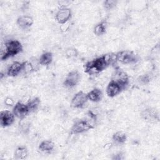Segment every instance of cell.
<instances>
[{"instance_id": "obj_18", "label": "cell", "mask_w": 160, "mask_h": 160, "mask_svg": "<svg viewBox=\"0 0 160 160\" xmlns=\"http://www.w3.org/2000/svg\"><path fill=\"white\" fill-rule=\"evenodd\" d=\"M28 155V149L24 146H20L16 148L14 154V156L16 159H25L27 158Z\"/></svg>"}, {"instance_id": "obj_4", "label": "cell", "mask_w": 160, "mask_h": 160, "mask_svg": "<svg viewBox=\"0 0 160 160\" xmlns=\"http://www.w3.org/2000/svg\"><path fill=\"white\" fill-rule=\"evenodd\" d=\"M94 128L92 122L88 119H79L75 121L71 129V134H78L86 132Z\"/></svg>"}, {"instance_id": "obj_16", "label": "cell", "mask_w": 160, "mask_h": 160, "mask_svg": "<svg viewBox=\"0 0 160 160\" xmlns=\"http://www.w3.org/2000/svg\"><path fill=\"white\" fill-rule=\"evenodd\" d=\"M55 144L51 140H44L40 142L39 144V149L45 153H50L54 149Z\"/></svg>"}, {"instance_id": "obj_12", "label": "cell", "mask_w": 160, "mask_h": 160, "mask_svg": "<svg viewBox=\"0 0 160 160\" xmlns=\"http://www.w3.org/2000/svg\"><path fill=\"white\" fill-rule=\"evenodd\" d=\"M141 118L146 121L153 122L159 120L158 113L156 109L152 108H147L143 110L141 113Z\"/></svg>"}, {"instance_id": "obj_10", "label": "cell", "mask_w": 160, "mask_h": 160, "mask_svg": "<svg viewBox=\"0 0 160 160\" xmlns=\"http://www.w3.org/2000/svg\"><path fill=\"white\" fill-rule=\"evenodd\" d=\"M15 120V116L12 112L8 110L1 111L0 113V123L2 127H8L13 124Z\"/></svg>"}, {"instance_id": "obj_21", "label": "cell", "mask_w": 160, "mask_h": 160, "mask_svg": "<svg viewBox=\"0 0 160 160\" xmlns=\"http://www.w3.org/2000/svg\"><path fill=\"white\" fill-rule=\"evenodd\" d=\"M40 103H41L40 99L38 97H36V98H34L30 99L26 103V104L28 107L29 112H32L38 109V108L40 105Z\"/></svg>"}, {"instance_id": "obj_8", "label": "cell", "mask_w": 160, "mask_h": 160, "mask_svg": "<svg viewBox=\"0 0 160 160\" xmlns=\"http://www.w3.org/2000/svg\"><path fill=\"white\" fill-rule=\"evenodd\" d=\"M72 16L71 10L68 8H60L55 15L56 21L61 24H64L66 23L71 19Z\"/></svg>"}, {"instance_id": "obj_24", "label": "cell", "mask_w": 160, "mask_h": 160, "mask_svg": "<svg viewBox=\"0 0 160 160\" xmlns=\"http://www.w3.org/2000/svg\"><path fill=\"white\" fill-rule=\"evenodd\" d=\"M150 77L149 75L148 74H143V75H141L138 78V81L142 84H147L150 81Z\"/></svg>"}, {"instance_id": "obj_17", "label": "cell", "mask_w": 160, "mask_h": 160, "mask_svg": "<svg viewBox=\"0 0 160 160\" xmlns=\"http://www.w3.org/2000/svg\"><path fill=\"white\" fill-rule=\"evenodd\" d=\"M52 59H53L52 54L51 52H44L41 55L38 60L40 65L43 66H46L51 64L52 61Z\"/></svg>"}, {"instance_id": "obj_20", "label": "cell", "mask_w": 160, "mask_h": 160, "mask_svg": "<svg viewBox=\"0 0 160 160\" xmlns=\"http://www.w3.org/2000/svg\"><path fill=\"white\" fill-rule=\"evenodd\" d=\"M112 139L117 144H123L127 140V135L124 132L119 131L113 134Z\"/></svg>"}, {"instance_id": "obj_7", "label": "cell", "mask_w": 160, "mask_h": 160, "mask_svg": "<svg viewBox=\"0 0 160 160\" xmlns=\"http://www.w3.org/2000/svg\"><path fill=\"white\" fill-rule=\"evenodd\" d=\"M12 112L15 117L21 120L24 119L30 113L27 104L19 101L14 104Z\"/></svg>"}, {"instance_id": "obj_23", "label": "cell", "mask_w": 160, "mask_h": 160, "mask_svg": "<svg viewBox=\"0 0 160 160\" xmlns=\"http://www.w3.org/2000/svg\"><path fill=\"white\" fill-rule=\"evenodd\" d=\"M66 55L68 58H74L78 56V52L76 49L69 48L66 51Z\"/></svg>"}, {"instance_id": "obj_6", "label": "cell", "mask_w": 160, "mask_h": 160, "mask_svg": "<svg viewBox=\"0 0 160 160\" xmlns=\"http://www.w3.org/2000/svg\"><path fill=\"white\" fill-rule=\"evenodd\" d=\"M88 101L87 93L81 91L74 94L71 99V106L74 108H82L84 107Z\"/></svg>"}, {"instance_id": "obj_1", "label": "cell", "mask_w": 160, "mask_h": 160, "mask_svg": "<svg viewBox=\"0 0 160 160\" xmlns=\"http://www.w3.org/2000/svg\"><path fill=\"white\" fill-rule=\"evenodd\" d=\"M117 62L116 53H108L98 57L84 65V72L89 75H95Z\"/></svg>"}, {"instance_id": "obj_5", "label": "cell", "mask_w": 160, "mask_h": 160, "mask_svg": "<svg viewBox=\"0 0 160 160\" xmlns=\"http://www.w3.org/2000/svg\"><path fill=\"white\" fill-rule=\"evenodd\" d=\"M80 78V74L77 70L71 71L66 75L63 82V86L67 88H72L78 84Z\"/></svg>"}, {"instance_id": "obj_3", "label": "cell", "mask_w": 160, "mask_h": 160, "mask_svg": "<svg viewBox=\"0 0 160 160\" xmlns=\"http://www.w3.org/2000/svg\"><path fill=\"white\" fill-rule=\"evenodd\" d=\"M116 56L117 62L124 64L136 63L139 61V56L130 50L121 51L116 53Z\"/></svg>"}, {"instance_id": "obj_9", "label": "cell", "mask_w": 160, "mask_h": 160, "mask_svg": "<svg viewBox=\"0 0 160 160\" xmlns=\"http://www.w3.org/2000/svg\"><path fill=\"white\" fill-rule=\"evenodd\" d=\"M124 89V88L119 83L111 79L106 87V92L108 97L114 98L120 94V92Z\"/></svg>"}, {"instance_id": "obj_11", "label": "cell", "mask_w": 160, "mask_h": 160, "mask_svg": "<svg viewBox=\"0 0 160 160\" xmlns=\"http://www.w3.org/2000/svg\"><path fill=\"white\" fill-rule=\"evenodd\" d=\"M112 80L116 81L118 83H119L124 89L127 88L129 84V80L128 75L121 69H116L112 75Z\"/></svg>"}, {"instance_id": "obj_15", "label": "cell", "mask_w": 160, "mask_h": 160, "mask_svg": "<svg viewBox=\"0 0 160 160\" xmlns=\"http://www.w3.org/2000/svg\"><path fill=\"white\" fill-rule=\"evenodd\" d=\"M87 96L88 100L94 102H98L101 101L103 94L101 89L98 88H94L87 93Z\"/></svg>"}, {"instance_id": "obj_14", "label": "cell", "mask_w": 160, "mask_h": 160, "mask_svg": "<svg viewBox=\"0 0 160 160\" xmlns=\"http://www.w3.org/2000/svg\"><path fill=\"white\" fill-rule=\"evenodd\" d=\"M33 18L28 15H24L19 16L16 20L17 25L22 29H27L32 26L33 24Z\"/></svg>"}, {"instance_id": "obj_13", "label": "cell", "mask_w": 160, "mask_h": 160, "mask_svg": "<svg viewBox=\"0 0 160 160\" xmlns=\"http://www.w3.org/2000/svg\"><path fill=\"white\" fill-rule=\"evenodd\" d=\"M22 70L23 62L14 61L8 67L6 71V74L9 77H15L19 75L22 71Z\"/></svg>"}, {"instance_id": "obj_19", "label": "cell", "mask_w": 160, "mask_h": 160, "mask_svg": "<svg viewBox=\"0 0 160 160\" xmlns=\"http://www.w3.org/2000/svg\"><path fill=\"white\" fill-rule=\"evenodd\" d=\"M107 22L106 21H101L98 23L93 29V32L95 35L98 36H101L104 35L107 29Z\"/></svg>"}, {"instance_id": "obj_2", "label": "cell", "mask_w": 160, "mask_h": 160, "mask_svg": "<svg viewBox=\"0 0 160 160\" xmlns=\"http://www.w3.org/2000/svg\"><path fill=\"white\" fill-rule=\"evenodd\" d=\"M22 51V46L18 40H9L5 42L4 49L1 51V59L4 61L20 53Z\"/></svg>"}, {"instance_id": "obj_22", "label": "cell", "mask_w": 160, "mask_h": 160, "mask_svg": "<svg viewBox=\"0 0 160 160\" xmlns=\"http://www.w3.org/2000/svg\"><path fill=\"white\" fill-rule=\"evenodd\" d=\"M118 1L114 0H107L103 2V6L104 9L107 10H111L113 9L117 4Z\"/></svg>"}]
</instances>
